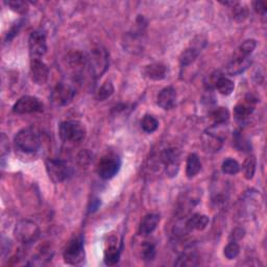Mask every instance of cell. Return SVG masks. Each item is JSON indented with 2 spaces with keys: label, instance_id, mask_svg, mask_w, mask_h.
I'll list each match as a JSON object with an SVG mask.
<instances>
[{
  "label": "cell",
  "instance_id": "cell-1",
  "mask_svg": "<svg viewBox=\"0 0 267 267\" xmlns=\"http://www.w3.org/2000/svg\"><path fill=\"white\" fill-rule=\"evenodd\" d=\"M15 146L24 154H34L41 146V139L34 127L21 129L15 137Z\"/></svg>",
  "mask_w": 267,
  "mask_h": 267
},
{
  "label": "cell",
  "instance_id": "cell-2",
  "mask_svg": "<svg viewBox=\"0 0 267 267\" xmlns=\"http://www.w3.org/2000/svg\"><path fill=\"white\" fill-rule=\"evenodd\" d=\"M109 53L103 47H96L91 50L87 57V67L93 78L98 79L106 71L109 67Z\"/></svg>",
  "mask_w": 267,
  "mask_h": 267
},
{
  "label": "cell",
  "instance_id": "cell-3",
  "mask_svg": "<svg viewBox=\"0 0 267 267\" xmlns=\"http://www.w3.org/2000/svg\"><path fill=\"white\" fill-rule=\"evenodd\" d=\"M61 139L68 143H79L85 139L86 128L79 121H64L60 124Z\"/></svg>",
  "mask_w": 267,
  "mask_h": 267
},
{
  "label": "cell",
  "instance_id": "cell-4",
  "mask_svg": "<svg viewBox=\"0 0 267 267\" xmlns=\"http://www.w3.org/2000/svg\"><path fill=\"white\" fill-rule=\"evenodd\" d=\"M46 170L49 179L53 183H61L69 179L72 173V167L66 161L60 159H48L46 161Z\"/></svg>",
  "mask_w": 267,
  "mask_h": 267
},
{
  "label": "cell",
  "instance_id": "cell-5",
  "mask_svg": "<svg viewBox=\"0 0 267 267\" xmlns=\"http://www.w3.org/2000/svg\"><path fill=\"white\" fill-rule=\"evenodd\" d=\"M14 235L18 241L24 244H29L37 241L40 236V228L30 220H21L16 225L14 230Z\"/></svg>",
  "mask_w": 267,
  "mask_h": 267
},
{
  "label": "cell",
  "instance_id": "cell-6",
  "mask_svg": "<svg viewBox=\"0 0 267 267\" xmlns=\"http://www.w3.org/2000/svg\"><path fill=\"white\" fill-rule=\"evenodd\" d=\"M121 162L117 156L108 155L98 163L97 173L103 180H111L119 172Z\"/></svg>",
  "mask_w": 267,
  "mask_h": 267
},
{
  "label": "cell",
  "instance_id": "cell-7",
  "mask_svg": "<svg viewBox=\"0 0 267 267\" xmlns=\"http://www.w3.org/2000/svg\"><path fill=\"white\" fill-rule=\"evenodd\" d=\"M43 111V103L40 99L34 96H23L19 98L13 106V112L16 114H33Z\"/></svg>",
  "mask_w": 267,
  "mask_h": 267
},
{
  "label": "cell",
  "instance_id": "cell-8",
  "mask_svg": "<svg viewBox=\"0 0 267 267\" xmlns=\"http://www.w3.org/2000/svg\"><path fill=\"white\" fill-rule=\"evenodd\" d=\"M83 242L81 237L73 238L67 244L64 250V260L66 263L75 265L82 261Z\"/></svg>",
  "mask_w": 267,
  "mask_h": 267
},
{
  "label": "cell",
  "instance_id": "cell-9",
  "mask_svg": "<svg viewBox=\"0 0 267 267\" xmlns=\"http://www.w3.org/2000/svg\"><path fill=\"white\" fill-rule=\"evenodd\" d=\"M29 52L33 59H39L43 57L47 51L46 36L41 30H36L29 36L28 39Z\"/></svg>",
  "mask_w": 267,
  "mask_h": 267
},
{
  "label": "cell",
  "instance_id": "cell-10",
  "mask_svg": "<svg viewBox=\"0 0 267 267\" xmlns=\"http://www.w3.org/2000/svg\"><path fill=\"white\" fill-rule=\"evenodd\" d=\"M75 95L73 87L65 82H59L51 92V101L57 105H66L72 102Z\"/></svg>",
  "mask_w": 267,
  "mask_h": 267
},
{
  "label": "cell",
  "instance_id": "cell-11",
  "mask_svg": "<svg viewBox=\"0 0 267 267\" xmlns=\"http://www.w3.org/2000/svg\"><path fill=\"white\" fill-rule=\"evenodd\" d=\"M180 151L177 148H168L162 152V162L165 165V171L169 177H174L179 171Z\"/></svg>",
  "mask_w": 267,
  "mask_h": 267
},
{
  "label": "cell",
  "instance_id": "cell-12",
  "mask_svg": "<svg viewBox=\"0 0 267 267\" xmlns=\"http://www.w3.org/2000/svg\"><path fill=\"white\" fill-rule=\"evenodd\" d=\"M30 76L37 85H44L49 76V69L40 59H33L30 63Z\"/></svg>",
  "mask_w": 267,
  "mask_h": 267
},
{
  "label": "cell",
  "instance_id": "cell-13",
  "mask_svg": "<svg viewBox=\"0 0 267 267\" xmlns=\"http://www.w3.org/2000/svg\"><path fill=\"white\" fill-rule=\"evenodd\" d=\"M204 45H205V41L200 39L196 42H193V45L191 44V46L183 51L182 56L180 58V62H181L182 67H186V66H189L190 64H192L194 61L197 59V57L200 56Z\"/></svg>",
  "mask_w": 267,
  "mask_h": 267
},
{
  "label": "cell",
  "instance_id": "cell-14",
  "mask_svg": "<svg viewBox=\"0 0 267 267\" xmlns=\"http://www.w3.org/2000/svg\"><path fill=\"white\" fill-rule=\"evenodd\" d=\"M177 103V91L173 87H166L158 94L157 103L163 110H170Z\"/></svg>",
  "mask_w": 267,
  "mask_h": 267
},
{
  "label": "cell",
  "instance_id": "cell-15",
  "mask_svg": "<svg viewBox=\"0 0 267 267\" xmlns=\"http://www.w3.org/2000/svg\"><path fill=\"white\" fill-rule=\"evenodd\" d=\"M209 225V217L203 214H193L183 225L187 233L192 231H203Z\"/></svg>",
  "mask_w": 267,
  "mask_h": 267
},
{
  "label": "cell",
  "instance_id": "cell-16",
  "mask_svg": "<svg viewBox=\"0 0 267 267\" xmlns=\"http://www.w3.org/2000/svg\"><path fill=\"white\" fill-rule=\"evenodd\" d=\"M251 64L250 58H239V57H234L233 60L230 62V64L226 67V72L234 76L243 73L246 71L249 65Z\"/></svg>",
  "mask_w": 267,
  "mask_h": 267
},
{
  "label": "cell",
  "instance_id": "cell-17",
  "mask_svg": "<svg viewBox=\"0 0 267 267\" xmlns=\"http://www.w3.org/2000/svg\"><path fill=\"white\" fill-rule=\"evenodd\" d=\"M159 223H160L159 214L152 213V214L146 215L143 218V220L141 221V224L139 226V231H138L139 234L141 236H148L149 234H151L156 230Z\"/></svg>",
  "mask_w": 267,
  "mask_h": 267
},
{
  "label": "cell",
  "instance_id": "cell-18",
  "mask_svg": "<svg viewBox=\"0 0 267 267\" xmlns=\"http://www.w3.org/2000/svg\"><path fill=\"white\" fill-rule=\"evenodd\" d=\"M144 73L152 81H162L167 75V68L163 64L154 63L145 67Z\"/></svg>",
  "mask_w": 267,
  "mask_h": 267
},
{
  "label": "cell",
  "instance_id": "cell-19",
  "mask_svg": "<svg viewBox=\"0 0 267 267\" xmlns=\"http://www.w3.org/2000/svg\"><path fill=\"white\" fill-rule=\"evenodd\" d=\"M254 103H256V101L246 99V102L244 103H238L236 105L234 108V115L236 119L244 120L248 118L250 114L254 112Z\"/></svg>",
  "mask_w": 267,
  "mask_h": 267
},
{
  "label": "cell",
  "instance_id": "cell-20",
  "mask_svg": "<svg viewBox=\"0 0 267 267\" xmlns=\"http://www.w3.org/2000/svg\"><path fill=\"white\" fill-rule=\"evenodd\" d=\"M202 169L201 160L196 154L189 155L186 164V174L189 179L194 178Z\"/></svg>",
  "mask_w": 267,
  "mask_h": 267
},
{
  "label": "cell",
  "instance_id": "cell-21",
  "mask_svg": "<svg viewBox=\"0 0 267 267\" xmlns=\"http://www.w3.org/2000/svg\"><path fill=\"white\" fill-rule=\"evenodd\" d=\"M221 144H223V139L218 135H215V133L209 132L205 134L204 145L208 151H218V149L221 147Z\"/></svg>",
  "mask_w": 267,
  "mask_h": 267
},
{
  "label": "cell",
  "instance_id": "cell-22",
  "mask_svg": "<svg viewBox=\"0 0 267 267\" xmlns=\"http://www.w3.org/2000/svg\"><path fill=\"white\" fill-rule=\"evenodd\" d=\"M198 264V257L192 250L184 251L179 258L177 262L174 263L175 266H195Z\"/></svg>",
  "mask_w": 267,
  "mask_h": 267
},
{
  "label": "cell",
  "instance_id": "cell-23",
  "mask_svg": "<svg viewBox=\"0 0 267 267\" xmlns=\"http://www.w3.org/2000/svg\"><path fill=\"white\" fill-rule=\"evenodd\" d=\"M215 88L218 90V92L223 95H231L235 89L234 82L225 76H220L215 83Z\"/></svg>",
  "mask_w": 267,
  "mask_h": 267
},
{
  "label": "cell",
  "instance_id": "cell-24",
  "mask_svg": "<svg viewBox=\"0 0 267 267\" xmlns=\"http://www.w3.org/2000/svg\"><path fill=\"white\" fill-rule=\"evenodd\" d=\"M257 46V42L256 40H253V39H249V40H246L244 41L239 48L237 49V51L235 52L234 57H239V58H248L251 52H253L255 50Z\"/></svg>",
  "mask_w": 267,
  "mask_h": 267
},
{
  "label": "cell",
  "instance_id": "cell-25",
  "mask_svg": "<svg viewBox=\"0 0 267 267\" xmlns=\"http://www.w3.org/2000/svg\"><path fill=\"white\" fill-rule=\"evenodd\" d=\"M120 250L114 246H109L104 251V263L106 265H115L119 262Z\"/></svg>",
  "mask_w": 267,
  "mask_h": 267
},
{
  "label": "cell",
  "instance_id": "cell-26",
  "mask_svg": "<svg viewBox=\"0 0 267 267\" xmlns=\"http://www.w3.org/2000/svg\"><path fill=\"white\" fill-rule=\"evenodd\" d=\"M141 127L145 133L151 134L156 132L159 127V121L151 115H145L141 121Z\"/></svg>",
  "mask_w": 267,
  "mask_h": 267
},
{
  "label": "cell",
  "instance_id": "cell-27",
  "mask_svg": "<svg viewBox=\"0 0 267 267\" xmlns=\"http://www.w3.org/2000/svg\"><path fill=\"white\" fill-rule=\"evenodd\" d=\"M221 170L225 174L234 175L240 171V165L234 159H226L221 165Z\"/></svg>",
  "mask_w": 267,
  "mask_h": 267
},
{
  "label": "cell",
  "instance_id": "cell-28",
  "mask_svg": "<svg viewBox=\"0 0 267 267\" xmlns=\"http://www.w3.org/2000/svg\"><path fill=\"white\" fill-rule=\"evenodd\" d=\"M211 117L213 121L215 122V125H221L226 123L228 118H230V113L226 108H217L212 112Z\"/></svg>",
  "mask_w": 267,
  "mask_h": 267
},
{
  "label": "cell",
  "instance_id": "cell-29",
  "mask_svg": "<svg viewBox=\"0 0 267 267\" xmlns=\"http://www.w3.org/2000/svg\"><path fill=\"white\" fill-rule=\"evenodd\" d=\"M114 91H115V89H114L113 83L111 82H106L97 91L96 98L98 99L99 102L106 101V99L110 98L113 95Z\"/></svg>",
  "mask_w": 267,
  "mask_h": 267
},
{
  "label": "cell",
  "instance_id": "cell-30",
  "mask_svg": "<svg viewBox=\"0 0 267 267\" xmlns=\"http://www.w3.org/2000/svg\"><path fill=\"white\" fill-rule=\"evenodd\" d=\"M256 166H257V161L255 157H248L246 162L243 164V171H244V177H246V180H251L254 178L255 172H256Z\"/></svg>",
  "mask_w": 267,
  "mask_h": 267
},
{
  "label": "cell",
  "instance_id": "cell-31",
  "mask_svg": "<svg viewBox=\"0 0 267 267\" xmlns=\"http://www.w3.org/2000/svg\"><path fill=\"white\" fill-rule=\"evenodd\" d=\"M233 16L236 22H243L244 20H246L248 17V9L246 5H241V4H236L233 7Z\"/></svg>",
  "mask_w": 267,
  "mask_h": 267
},
{
  "label": "cell",
  "instance_id": "cell-32",
  "mask_svg": "<svg viewBox=\"0 0 267 267\" xmlns=\"http://www.w3.org/2000/svg\"><path fill=\"white\" fill-rule=\"evenodd\" d=\"M240 253V246L237 242L235 241H230L227 246L225 247L224 254L226 259L228 260H233L236 257H237Z\"/></svg>",
  "mask_w": 267,
  "mask_h": 267
},
{
  "label": "cell",
  "instance_id": "cell-33",
  "mask_svg": "<svg viewBox=\"0 0 267 267\" xmlns=\"http://www.w3.org/2000/svg\"><path fill=\"white\" fill-rule=\"evenodd\" d=\"M7 6L11 7V10L16 12L18 14L24 15L28 12V4L24 1H21V0H13V1H7L5 2Z\"/></svg>",
  "mask_w": 267,
  "mask_h": 267
},
{
  "label": "cell",
  "instance_id": "cell-34",
  "mask_svg": "<svg viewBox=\"0 0 267 267\" xmlns=\"http://www.w3.org/2000/svg\"><path fill=\"white\" fill-rule=\"evenodd\" d=\"M142 257L144 261H152L156 257V247L152 243H145L143 246Z\"/></svg>",
  "mask_w": 267,
  "mask_h": 267
},
{
  "label": "cell",
  "instance_id": "cell-35",
  "mask_svg": "<svg viewBox=\"0 0 267 267\" xmlns=\"http://www.w3.org/2000/svg\"><path fill=\"white\" fill-rule=\"evenodd\" d=\"M234 141H235V145L238 149L241 151H248L250 148L249 143L246 140V138L240 134V133H236L234 136Z\"/></svg>",
  "mask_w": 267,
  "mask_h": 267
},
{
  "label": "cell",
  "instance_id": "cell-36",
  "mask_svg": "<svg viewBox=\"0 0 267 267\" xmlns=\"http://www.w3.org/2000/svg\"><path fill=\"white\" fill-rule=\"evenodd\" d=\"M22 24H23V20H19L11 27V29L6 34V41H11L15 36L18 35L20 28L22 27Z\"/></svg>",
  "mask_w": 267,
  "mask_h": 267
},
{
  "label": "cell",
  "instance_id": "cell-37",
  "mask_svg": "<svg viewBox=\"0 0 267 267\" xmlns=\"http://www.w3.org/2000/svg\"><path fill=\"white\" fill-rule=\"evenodd\" d=\"M244 234H246V232H244L243 228H240V227L235 228L230 236V241L237 242V241L241 240L244 237Z\"/></svg>",
  "mask_w": 267,
  "mask_h": 267
},
{
  "label": "cell",
  "instance_id": "cell-38",
  "mask_svg": "<svg viewBox=\"0 0 267 267\" xmlns=\"http://www.w3.org/2000/svg\"><path fill=\"white\" fill-rule=\"evenodd\" d=\"M254 7L258 14L265 15L267 11V3L265 1H262V0H258V1L254 3Z\"/></svg>",
  "mask_w": 267,
  "mask_h": 267
},
{
  "label": "cell",
  "instance_id": "cell-39",
  "mask_svg": "<svg viewBox=\"0 0 267 267\" xmlns=\"http://www.w3.org/2000/svg\"><path fill=\"white\" fill-rule=\"evenodd\" d=\"M101 205H102L101 200H99V198H95V200L91 202V204L89 205V213H93V212L97 211L98 208L101 207Z\"/></svg>",
  "mask_w": 267,
  "mask_h": 267
}]
</instances>
